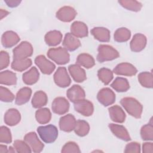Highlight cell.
Instances as JSON below:
<instances>
[{
    "label": "cell",
    "mask_w": 153,
    "mask_h": 153,
    "mask_svg": "<svg viewBox=\"0 0 153 153\" xmlns=\"http://www.w3.org/2000/svg\"><path fill=\"white\" fill-rule=\"evenodd\" d=\"M120 103L129 115L137 119L140 118L143 106L137 99L131 97H126L121 99Z\"/></svg>",
    "instance_id": "obj_1"
},
{
    "label": "cell",
    "mask_w": 153,
    "mask_h": 153,
    "mask_svg": "<svg viewBox=\"0 0 153 153\" xmlns=\"http://www.w3.org/2000/svg\"><path fill=\"white\" fill-rule=\"evenodd\" d=\"M47 56L57 64L63 65L70 60V55L64 47L51 48L47 51Z\"/></svg>",
    "instance_id": "obj_2"
},
{
    "label": "cell",
    "mask_w": 153,
    "mask_h": 153,
    "mask_svg": "<svg viewBox=\"0 0 153 153\" xmlns=\"http://www.w3.org/2000/svg\"><path fill=\"white\" fill-rule=\"evenodd\" d=\"M97 51V60L100 63L116 59L120 56L118 51L109 45L100 44L98 47Z\"/></svg>",
    "instance_id": "obj_3"
},
{
    "label": "cell",
    "mask_w": 153,
    "mask_h": 153,
    "mask_svg": "<svg viewBox=\"0 0 153 153\" xmlns=\"http://www.w3.org/2000/svg\"><path fill=\"white\" fill-rule=\"evenodd\" d=\"M37 131L42 140L47 143L54 142L58 136L57 128L53 124L39 126L37 128Z\"/></svg>",
    "instance_id": "obj_4"
},
{
    "label": "cell",
    "mask_w": 153,
    "mask_h": 153,
    "mask_svg": "<svg viewBox=\"0 0 153 153\" xmlns=\"http://www.w3.org/2000/svg\"><path fill=\"white\" fill-rule=\"evenodd\" d=\"M33 51L32 44L27 41L21 42L13 50V59L22 60L30 57Z\"/></svg>",
    "instance_id": "obj_5"
},
{
    "label": "cell",
    "mask_w": 153,
    "mask_h": 153,
    "mask_svg": "<svg viewBox=\"0 0 153 153\" xmlns=\"http://www.w3.org/2000/svg\"><path fill=\"white\" fill-rule=\"evenodd\" d=\"M53 79L55 84L62 88L67 87L71 83V78L65 67H59L53 75Z\"/></svg>",
    "instance_id": "obj_6"
},
{
    "label": "cell",
    "mask_w": 153,
    "mask_h": 153,
    "mask_svg": "<svg viewBox=\"0 0 153 153\" xmlns=\"http://www.w3.org/2000/svg\"><path fill=\"white\" fill-rule=\"evenodd\" d=\"M97 99L102 105L108 106L112 105L115 102L116 96L111 89L105 87L99 90L97 94Z\"/></svg>",
    "instance_id": "obj_7"
},
{
    "label": "cell",
    "mask_w": 153,
    "mask_h": 153,
    "mask_svg": "<svg viewBox=\"0 0 153 153\" xmlns=\"http://www.w3.org/2000/svg\"><path fill=\"white\" fill-rule=\"evenodd\" d=\"M24 140L29 145L32 151L33 152H41L44 149V143L39 140L37 134L34 131L26 134L24 136Z\"/></svg>",
    "instance_id": "obj_8"
},
{
    "label": "cell",
    "mask_w": 153,
    "mask_h": 153,
    "mask_svg": "<svg viewBox=\"0 0 153 153\" xmlns=\"http://www.w3.org/2000/svg\"><path fill=\"white\" fill-rule=\"evenodd\" d=\"M35 63L41 72L45 75H50L56 68L55 65L48 60L44 55L37 56L35 59Z\"/></svg>",
    "instance_id": "obj_9"
},
{
    "label": "cell",
    "mask_w": 153,
    "mask_h": 153,
    "mask_svg": "<svg viewBox=\"0 0 153 153\" xmlns=\"http://www.w3.org/2000/svg\"><path fill=\"white\" fill-rule=\"evenodd\" d=\"M75 110L83 116H91L94 112L93 104L87 99H82L74 103Z\"/></svg>",
    "instance_id": "obj_10"
},
{
    "label": "cell",
    "mask_w": 153,
    "mask_h": 153,
    "mask_svg": "<svg viewBox=\"0 0 153 153\" xmlns=\"http://www.w3.org/2000/svg\"><path fill=\"white\" fill-rule=\"evenodd\" d=\"M69 103L64 97H56L52 102L51 109L54 113L58 115H64L69 109Z\"/></svg>",
    "instance_id": "obj_11"
},
{
    "label": "cell",
    "mask_w": 153,
    "mask_h": 153,
    "mask_svg": "<svg viewBox=\"0 0 153 153\" xmlns=\"http://www.w3.org/2000/svg\"><path fill=\"white\" fill-rule=\"evenodd\" d=\"M112 72L118 75L132 76L137 74V70L132 64L127 62H123L118 64L114 68Z\"/></svg>",
    "instance_id": "obj_12"
},
{
    "label": "cell",
    "mask_w": 153,
    "mask_h": 153,
    "mask_svg": "<svg viewBox=\"0 0 153 153\" xmlns=\"http://www.w3.org/2000/svg\"><path fill=\"white\" fill-rule=\"evenodd\" d=\"M77 13L76 10L71 6H63L61 7L56 14V16L59 20L63 22H70L73 20Z\"/></svg>",
    "instance_id": "obj_13"
},
{
    "label": "cell",
    "mask_w": 153,
    "mask_h": 153,
    "mask_svg": "<svg viewBox=\"0 0 153 153\" xmlns=\"http://www.w3.org/2000/svg\"><path fill=\"white\" fill-rule=\"evenodd\" d=\"M146 42V37L143 34L140 33H136L130 42V49L133 52H140L145 48Z\"/></svg>",
    "instance_id": "obj_14"
},
{
    "label": "cell",
    "mask_w": 153,
    "mask_h": 153,
    "mask_svg": "<svg viewBox=\"0 0 153 153\" xmlns=\"http://www.w3.org/2000/svg\"><path fill=\"white\" fill-rule=\"evenodd\" d=\"M66 96L71 102L74 103L85 99V93L84 90L80 85L74 84L67 90Z\"/></svg>",
    "instance_id": "obj_15"
},
{
    "label": "cell",
    "mask_w": 153,
    "mask_h": 153,
    "mask_svg": "<svg viewBox=\"0 0 153 153\" xmlns=\"http://www.w3.org/2000/svg\"><path fill=\"white\" fill-rule=\"evenodd\" d=\"M76 121L75 117L71 114H68L60 118L59 123V128L63 131L71 132L74 130Z\"/></svg>",
    "instance_id": "obj_16"
},
{
    "label": "cell",
    "mask_w": 153,
    "mask_h": 153,
    "mask_svg": "<svg viewBox=\"0 0 153 153\" xmlns=\"http://www.w3.org/2000/svg\"><path fill=\"white\" fill-rule=\"evenodd\" d=\"M20 40L19 36L15 32L8 30L1 36V43L5 48H11L16 45Z\"/></svg>",
    "instance_id": "obj_17"
},
{
    "label": "cell",
    "mask_w": 153,
    "mask_h": 153,
    "mask_svg": "<svg viewBox=\"0 0 153 153\" xmlns=\"http://www.w3.org/2000/svg\"><path fill=\"white\" fill-rule=\"evenodd\" d=\"M108 127L112 133L118 139H120L126 142H128L131 140L130 136L127 130L123 126L110 123L109 124Z\"/></svg>",
    "instance_id": "obj_18"
},
{
    "label": "cell",
    "mask_w": 153,
    "mask_h": 153,
    "mask_svg": "<svg viewBox=\"0 0 153 153\" xmlns=\"http://www.w3.org/2000/svg\"><path fill=\"white\" fill-rule=\"evenodd\" d=\"M71 33L76 38H84L88 36V27L84 22L75 21L71 26Z\"/></svg>",
    "instance_id": "obj_19"
},
{
    "label": "cell",
    "mask_w": 153,
    "mask_h": 153,
    "mask_svg": "<svg viewBox=\"0 0 153 153\" xmlns=\"http://www.w3.org/2000/svg\"><path fill=\"white\" fill-rule=\"evenodd\" d=\"M4 123L10 126H14L20 123L21 120V115L20 112L15 108L8 109L4 117Z\"/></svg>",
    "instance_id": "obj_20"
},
{
    "label": "cell",
    "mask_w": 153,
    "mask_h": 153,
    "mask_svg": "<svg viewBox=\"0 0 153 153\" xmlns=\"http://www.w3.org/2000/svg\"><path fill=\"white\" fill-rule=\"evenodd\" d=\"M68 70L72 78L76 82H82L87 79L85 70L77 64L69 65Z\"/></svg>",
    "instance_id": "obj_21"
},
{
    "label": "cell",
    "mask_w": 153,
    "mask_h": 153,
    "mask_svg": "<svg viewBox=\"0 0 153 153\" xmlns=\"http://www.w3.org/2000/svg\"><path fill=\"white\" fill-rule=\"evenodd\" d=\"M109 117L115 123H123L125 121L126 115L124 110L118 105H114L108 108Z\"/></svg>",
    "instance_id": "obj_22"
},
{
    "label": "cell",
    "mask_w": 153,
    "mask_h": 153,
    "mask_svg": "<svg viewBox=\"0 0 153 153\" xmlns=\"http://www.w3.org/2000/svg\"><path fill=\"white\" fill-rule=\"evenodd\" d=\"M81 44L78 38L74 36L71 33H67L63 41V47L69 51H73L78 49Z\"/></svg>",
    "instance_id": "obj_23"
},
{
    "label": "cell",
    "mask_w": 153,
    "mask_h": 153,
    "mask_svg": "<svg viewBox=\"0 0 153 153\" xmlns=\"http://www.w3.org/2000/svg\"><path fill=\"white\" fill-rule=\"evenodd\" d=\"M90 32L94 38L100 42H107L110 41V31L106 27H95L91 29Z\"/></svg>",
    "instance_id": "obj_24"
},
{
    "label": "cell",
    "mask_w": 153,
    "mask_h": 153,
    "mask_svg": "<svg viewBox=\"0 0 153 153\" xmlns=\"http://www.w3.org/2000/svg\"><path fill=\"white\" fill-rule=\"evenodd\" d=\"M62 33L56 30H50L44 36L45 43L51 47L56 46L59 45L62 40Z\"/></svg>",
    "instance_id": "obj_25"
},
{
    "label": "cell",
    "mask_w": 153,
    "mask_h": 153,
    "mask_svg": "<svg viewBox=\"0 0 153 153\" xmlns=\"http://www.w3.org/2000/svg\"><path fill=\"white\" fill-rule=\"evenodd\" d=\"M39 73L36 67H32L29 71L25 72L22 75V79L26 85H33L39 79Z\"/></svg>",
    "instance_id": "obj_26"
},
{
    "label": "cell",
    "mask_w": 153,
    "mask_h": 153,
    "mask_svg": "<svg viewBox=\"0 0 153 153\" xmlns=\"http://www.w3.org/2000/svg\"><path fill=\"white\" fill-rule=\"evenodd\" d=\"M32 90L28 87L20 88L17 93L15 97V103L17 105H22L27 103L32 95Z\"/></svg>",
    "instance_id": "obj_27"
},
{
    "label": "cell",
    "mask_w": 153,
    "mask_h": 153,
    "mask_svg": "<svg viewBox=\"0 0 153 153\" xmlns=\"http://www.w3.org/2000/svg\"><path fill=\"white\" fill-rule=\"evenodd\" d=\"M48 97L47 94L43 91H36L32 99V105L34 108H41L47 105Z\"/></svg>",
    "instance_id": "obj_28"
},
{
    "label": "cell",
    "mask_w": 153,
    "mask_h": 153,
    "mask_svg": "<svg viewBox=\"0 0 153 153\" xmlns=\"http://www.w3.org/2000/svg\"><path fill=\"white\" fill-rule=\"evenodd\" d=\"M77 65L83 66L86 69H90L95 65V60L92 56L88 53L79 54L76 60Z\"/></svg>",
    "instance_id": "obj_29"
},
{
    "label": "cell",
    "mask_w": 153,
    "mask_h": 153,
    "mask_svg": "<svg viewBox=\"0 0 153 153\" xmlns=\"http://www.w3.org/2000/svg\"><path fill=\"white\" fill-rule=\"evenodd\" d=\"M0 83L6 85H13L17 83V76L14 72L6 70L0 73Z\"/></svg>",
    "instance_id": "obj_30"
},
{
    "label": "cell",
    "mask_w": 153,
    "mask_h": 153,
    "mask_svg": "<svg viewBox=\"0 0 153 153\" xmlns=\"http://www.w3.org/2000/svg\"><path fill=\"white\" fill-rule=\"evenodd\" d=\"M111 87L117 92H125L130 88V84L126 78L117 77L111 83Z\"/></svg>",
    "instance_id": "obj_31"
},
{
    "label": "cell",
    "mask_w": 153,
    "mask_h": 153,
    "mask_svg": "<svg viewBox=\"0 0 153 153\" xmlns=\"http://www.w3.org/2000/svg\"><path fill=\"white\" fill-rule=\"evenodd\" d=\"M35 118L38 123L45 124L51 120V113L48 108H39L35 112Z\"/></svg>",
    "instance_id": "obj_32"
},
{
    "label": "cell",
    "mask_w": 153,
    "mask_h": 153,
    "mask_svg": "<svg viewBox=\"0 0 153 153\" xmlns=\"http://www.w3.org/2000/svg\"><path fill=\"white\" fill-rule=\"evenodd\" d=\"M131 37L130 30L126 27L117 29L114 34V39L117 42H124L127 41Z\"/></svg>",
    "instance_id": "obj_33"
},
{
    "label": "cell",
    "mask_w": 153,
    "mask_h": 153,
    "mask_svg": "<svg viewBox=\"0 0 153 153\" xmlns=\"http://www.w3.org/2000/svg\"><path fill=\"white\" fill-rule=\"evenodd\" d=\"M32 64V61L30 59L27 58L22 60H15L13 59L11 62V68L18 72H22L29 68Z\"/></svg>",
    "instance_id": "obj_34"
},
{
    "label": "cell",
    "mask_w": 153,
    "mask_h": 153,
    "mask_svg": "<svg viewBox=\"0 0 153 153\" xmlns=\"http://www.w3.org/2000/svg\"><path fill=\"white\" fill-rule=\"evenodd\" d=\"M75 134L80 137H84L88 134L90 131L89 124L84 120H78L76 121L75 126L74 128Z\"/></svg>",
    "instance_id": "obj_35"
},
{
    "label": "cell",
    "mask_w": 153,
    "mask_h": 153,
    "mask_svg": "<svg viewBox=\"0 0 153 153\" xmlns=\"http://www.w3.org/2000/svg\"><path fill=\"white\" fill-rule=\"evenodd\" d=\"M138 81L142 86L151 88L153 87V76L152 72H142L138 75Z\"/></svg>",
    "instance_id": "obj_36"
},
{
    "label": "cell",
    "mask_w": 153,
    "mask_h": 153,
    "mask_svg": "<svg viewBox=\"0 0 153 153\" xmlns=\"http://www.w3.org/2000/svg\"><path fill=\"white\" fill-rule=\"evenodd\" d=\"M118 3L123 8L133 12L139 11L142 7V3L134 0H120Z\"/></svg>",
    "instance_id": "obj_37"
},
{
    "label": "cell",
    "mask_w": 153,
    "mask_h": 153,
    "mask_svg": "<svg viewBox=\"0 0 153 153\" xmlns=\"http://www.w3.org/2000/svg\"><path fill=\"white\" fill-rule=\"evenodd\" d=\"M97 76L105 85H108L114 78L113 72L108 68H102L97 71Z\"/></svg>",
    "instance_id": "obj_38"
},
{
    "label": "cell",
    "mask_w": 153,
    "mask_h": 153,
    "mask_svg": "<svg viewBox=\"0 0 153 153\" xmlns=\"http://www.w3.org/2000/svg\"><path fill=\"white\" fill-rule=\"evenodd\" d=\"M140 136L143 140H153V126L152 123V118H151L150 123L143 126L140 129Z\"/></svg>",
    "instance_id": "obj_39"
},
{
    "label": "cell",
    "mask_w": 153,
    "mask_h": 153,
    "mask_svg": "<svg viewBox=\"0 0 153 153\" xmlns=\"http://www.w3.org/2000/svg\"><path fill=\"white\" fill-rule=\"evenodd\" d=\"M14 148L17 152L24 153V152H31L32 149L29 145L24 140H16L13 143Z\"/></svg>",
    "instance_id": "obj_40"
},
{
    "label": "cell",
    "mask_w": 153,
    "mask_h": 153,
    "mask_svg": "<svg viewBox=\"0 0 153 153\" xmlns=\"http://www.w3.org/2000/svg\"><path fill=\"white\" fill-rule=\"evenodd\" d=\"M14 97V94L9 89L3 86L0 87V99L2 102H11Z\"/></svg>",
    "instance_id": "obj_41"
},
{
    "label": "cell",
    "mask_w": 153,
    "mask_h": 153,
    "mask_svg": "<svg viewBox=\"0 0 153 153\" xmlns=\"http://www.w3.org/2000/svg\"><path fill=\"white\" fill-rule=\"evenodd\" d=\"M11 142L12 136L10 130L5 126H1L0 128V142L10 143Z\"/></svg>",
    "instance_id": "obj_42"
},
{
    "label": "cell",
    "mask_w": 153,
    "mask_h": 153,
    "mask_svg": "<svg viewBox=\"0 0 153 153\" xmlns=\"http://www.w3.org/2000/svg\"><path fill=\"white\" fill-rule=\"evenodd\" d=\"M62 153H68V152H74L79 153L81 151L79 149V146L74 142H68L66 143L61 150Z\"/></svg>",
    "instance_id": "obj_43"
},
{
    "label": "cell",
    "mask_w": 153,
    "mask_h": 153,
    "mask_svg": "<svg viewBox=\"0 0 153 153\" xmlns=\"http://www.w3.org/2000/svg\"><path fill=\"white\" fill-rule=\"evenodd\" d=\"M10 64V56L7 51L2 50L0 52V69L2 70L8 66Z\"/></svg>",
    "instance_id": "obj_44"
},
{
    "label": "cell",
    "mask_w": 153,
    "mask_h": 153,
    "mask_svg": "<svg viewBox=\"0 0 153 153\" xmlns=\"http://www.w3.org/2000/svg\"><path fill=\"white\" fill-rule=\"evenodd\" d=\"M140 145L136 142H131L127 143L125 147L124 152H140Z\"/></svg>",
    "instance_id": "obj_45"
},
{
    "label": "cell",
    "mask_w": 153,
    "mask_h": 153,
    "mask_svg": "<svg viewBox=\"0 0 153 153\" xmlns=\"http://www.w3.org/2000/svg\"><path fill=\"white\" fill-rule=\"evenodd\" d=\"M142 152L144 153L153 152V143L152 142H145L142 145Z\"/></svg>",
    "instance_id": "obj_46"
},
{
    "label": "cell",
    "mask_w": 153,
    "mask_h": 153,
    "mask_svg": "<svg viewBox=\"0 0 153 153\" xmlns=\"http://www.w3.org/2000/svg\"><path fill=\"white\" fill-rule=\"evenodd\" d=\"M4 2L8 7L11 8H14L17 7L22 1L20 0H5L4 1Z\"/></svg>",
    "instance_id": "obj_47"
},
{
    "label": "cell",
    "mask_w": 153,
    "mask_h": 153,
    "mask_svg": "<svg viewBox=\"0 0 153 153\" xmlns=\"http://www.w3.org/2000/svg\"><path fill=\"white\" fill-rule=\"evenodd\" d=\"M9 12L5 10L1 9L0 10V19L2 20L4 17L7 16L9 14Z\"/></svg>",
    "instance_id": "obj_48"
},
{
    "label": "cell",
    "mask_w": 153,
    "mask_h": 153,
    "mask_svg": "<svg viewBox=\"0 0 153 153\" xmlns=\"http://www.w3.org/2000/svg\"><path fill=\"white\" fill-rule=\"evenodd\" d=\"M6 145H4L2 144L0 145V153H5L8 152V149Z\"/></svg>",
    "instance_id": "obj_49"
},
{
    "label": "cell",
    "mask_w": 153,
    "mask_h": 153,
    "mask_svg": "<svg viewBox=\"0 0 153 153\" xmlns=\"http://www.w3.org/2000/svg\"><path fill=\"white\" fill-rule=\"evenodd\" d=\"M16 152V149L12 147V146H10L9 147V149H8V152Z\"/></svg>",
    "instance_id": "obj_50"
}]
</instances>
